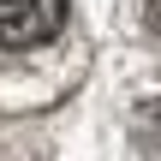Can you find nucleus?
Here are the masks:
<instances>
[{
  "label": "nucleus",
  "mask_w": 161,
  "mask_h": 161,
  "mask_svg": "<svg viewBox=\"0 0 161 161\" xmlns=\"http://www.w3.org/2000/svg\"><path fill=\"white\" fill-rule=\"evenodd\" d=\"M66 0H0V48H36L60 30Z\"/></svg>",
  "instance_id": "nucleus-1"
},
{
  "label": "nucleus",
  "mask_w": 161,
  "mask_h": 161,
  "mask_svg": "<svg viewBox=\"0 0 161 161\" xmlns=\"http://www.w3.org/2000/svg\"><path fill=\"white\" fill-rule=\"evenodd\" d=\"M143 18H149V30L161 36V0H143Z\"/></svg>",
  "instance_id": "nucleus-2"
}]
</instances>
